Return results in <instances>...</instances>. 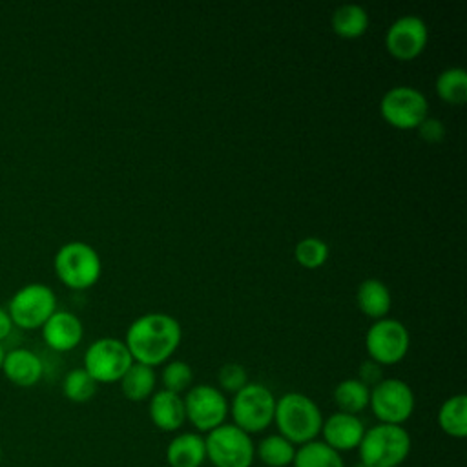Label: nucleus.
<instances>
[{
    "instance_id": "obj_11",
    "label": "nucleus",
    "mask_w": 467,
    "mask_h": 467,
    "mask_svg": "<svg viewBox=\"0 0 467 467\" xmlns=\"http://www.w3.org/2000/svg\"><path fill=\"white\" fill-rule=\"evenodd\" d=\"M131 363V354L122 339L100 337L95 339L84 352L82 368L97 383H115L120 381Z\"/></svg>"
},
{
    "instance_id": "obj_5",
    "label": "nucleus",
    "mask_w": 467,
    "mask_h": 467,
    "mask_svg": "<svg viewBox=\"0 0 467 467\" xmlns=\"http://www.w3.org/2000/svg\"><path fill=\"white\" fill-rule=\"evenodd\" d=\"M53 266L58 279L73 290L93 286L102 274L99 252L84 241L64 243L55 254Z\"/></svg>"
},
{
    "instance_id": "obj_31",
    "label": "nucleus",
    "mask_w": 467,
    "mask_h": 467,
    "mask_svg": "<svg viewBox=\"0 0 467 467\" xmlns=\"http://www.w3.org/2000/svg\"><path fill=\"white\" fill-rule=\"evenodd\" d=\"M418 135L429 142V144H436V142H441L443 137H445V126L441 120L434 119V117H427L418 128Z\"/></svg>"
},
{
    "instance_id": "obj_13",
    "label": "nucleus",
    "mask_w": 467,
    "mask_h": 467,
    "mask_svg": "<svg viewBox=\"0 0 467 467\" xmlns=\"http://www.w3.org/2000/svg\"><path fill=\"white\" fill-rule=\"evenodd\" d=\"M429 42V27L418 15L398 16L385 33V47L396 60H414Z\"/></svg>"
},
{
    "instance_id": "obj_27",
    "label": "nucleus",
    "mask_w": 467,
    "mask_h": 467,
    "mask_svg": "<svg viewBox=\"0 0 467 467\" xmlns=\"http://www.w3.org/2000/svg\"><path fill=\"white\" fill-rule=\"evenodd\" d=\"M97 385L99 383L84 368H73L62 381V392L73 403H86L95 396Z\"/></svg>"
},
{
    "instance_id": "obj_23",
    "label": "nucleus",
    "mask_w": 467,
    "mask_h": 467,
    "mask_svg": "<svg viewBox=\"0 0 467 467\" xmlns=\"http://www.w3.org/2000/svg\"><path fill=\"white\" fill-rule=\"evenodd\" d=\"M332 398L339 412L358 416L368 407L370 389L358 378H347L336 385Z\"/></svg>"
},
{
    "instance_id": "obj_16",
    "label": "nucleus",
    "mask_w": 467,
    "mask_h": 467,
    "mask_svg": "<svg viewBox=\"0 0 467 467\" xmlns=\"http://www.w3.org/2000/svg\"><path fill=\"white\" fill-rule=\"evenodd\" d=\"M148 414L151 423L162 432H175L186 423L182 396L164 389H159L150 396Z\"/></svg>"
},
{
    "instance_id": "obj_22",
    "label": "nucleus",
    "mask_w": 467,
    "mask_h": 467,
    "mask_svg": "<svg viewBox=\"0 0 467 467\" xmlns=\"http://www.w3.org/2000/svg\"><path fill=\"white\" fill-rule=\"evenodd\" d=\"M440 429L456 440L467 436V396L454 394L447 398L438 410Z\"/></svg>"
},
{
    "instance_id": "obj_2",
    "label": "nucleus",
    "mask_w": 467,
    "mask_h": 467,
    "mask_svg": "<svg viewBox=\"0 0 467 467\" xmlns=\"http://www.w3.org/2000/svg\"><path fill=\"white\" fill-rule=\"evenodd\" d=\"M274 423L277 434L294 445L317 440L323 425V414L317 403L303 392H285L275 400Z\"/></svg>"
},
{
    "instance_id": "obj_17",
    "label": "nucleus",
    "mask_w": 467,
    "mask_h": 467,
    "mask_svg": "<svg viewBox=\"0 0 467 467\" xmlns=\"http://www.w3.org/2000/svg\"><path fill=\"white\" fill-rule=\"evenodd\" d=\"M2 370L5 378L18 387H33L44 374L42 359L27 348H13L5 352Z\"/></svg>"
},
{
    "instance_id": "obj_4",
    "label": "nucleus",
    "mask_w": 467,
    "mask_h": 467,
    "mask_svg": "<svg viewBox=\"0 0 467 467\" xmlns=\"http://www.w3.org/2000/svg\"><path fill=\"white\" fill-rule=\"evenodd\" d=\"M274 410L275 396L263 383L248 381L234 394L232 401H228L232 423L250 436L266 431L274 423Z\"/></svg>"
},
{
    "instance_id": "obj_34",
    "label": "nucleus",
    "mask_w": 467,
    "mask_h": 467,
    "mask_svg": "<svg viewBox=\"0 0 467 467\" xmlns=\"http://www.w3.org/2000/svg\"><path fill=\"white\" fill-rule=\"evenodd\" d=\"M4 358H5V350H4V347L0 345V370H2V365H4Z\"/></svg>"
},
{
    "instance_id": "obj_28",
    "label": "nucleus",
    "mask_w": 467,
    "mask_h": 467,
    "mask_svg": "<svg viewBox=\"0 0 467 467\" xmlns=\"http://www.w3.org/2000/svg\"><path fill=\"white\" fill-rule=\"evenodd\" d=\"M330 255V250H328V244L316 237V235H308V237H303L296 248H294V257L296 261L303 266V268H308V270H316V268H321L327 259Z\"/></svg>"
},
{
    "instance_id": "obj_25",
    "label": "nucleus",
    "mask_w": 467,
    "mask_h": 467,
    "mask_svg": "<svg viewBox=\"0 0 467 467\" xmlns=\"http://www.w3.org/2000/svg\"><path fill=\"white\" fill-rule=\"evenodd\" d=\"M436 95L451 104V106H462L467 100V73L460 66L445 67L438 73L434 82Z\"/></svg>"
},
{
    "instance_id": "obj_33",
    "label": "nucleus",
    "mask_w": 467,
    "mask_h": 467,
    "mask_svg": "<svg viewBox=\"0 0 467 467\" xmlns=\"http://www.w3.org/2000/svg\"><path fill=\"white\" fill-rule=\"evenodd\" d=\"M11 328H13V321L7 314V310L0 306V341L11 332Z\"/></svg>"
},
{
    "instance_id": "obj_20",
    "label": "nucleus",
    "mask_w": 467,
    "mask_h": 467,
    "mask_svg": "<svg viewBox=\"0 0 467 467\" xmlns=\"http://www.w3.org/2000/svg\"><path fill=\"white\" fill-rule=\"evenodd\" d=\"M119 383L126 400L144 401V400H150V396L155 392L157 374L153 367L133 361Z\"/></svg>"
},
{
    "instance_id": "obj_7",
    "label": "nucleus",
    "mask_w": 467,
    "mask_h": 467,
    "mask_svg": "<svg viewBox=\"0 0 467 467\" xmlns=\"http://www.w3.org/2000/svg\"><path fill=\"white\" fill-rule=\"evenodd\" d=\"M368 407L379 423L403 425L414 412L416 398L403 379L383 378L370 389Z\"/></svg>"
},
{
    "instance_id": "obj_30",
    "label": "nucleus",
    "mask_w": 467,
    "mask_h": 467,
    "mask_svg": "<svg viewBox=\"0 0 467 467\" xmlns=\"http://www.w3.org/2000/svg\"><path fill=\"white\" fill-rule=\"evenodd\" d=\"M217 383H219L217 389L221 392L235 394L248 383V372L239 363H224L217 370Z\"/></svg>"
},
{
    "instance_id": "obj_6",
    "label": "nucleus",
    "mask_w": 467,
    "mask_h": 467,
    "mask_svg": "<svg viewBox=\"0 0 467 467\" xmlns=\"http://www.w3.org/2000/svg\"><path fill=\"white\" fill-rule=\"evenodd\" d=\"M206 462L213 467H252L255 443L234 423H223L204 436Z\"/></svg>"
},
{
    "instance_id": "obj_18",
    "label": "nucleus",
    "mask_w": 467,
    "mask_h": 467,
    "mask_svg": "<svg viewBox=\"0 0 467 467\" xmlns=\"http://www.w3.org/2000/svg\"><path fill=\"white\" fill-rule=\"evenodd\" d=\"M170 467H201L206 462L204 436L199 432L175 434L166 447Z\"/></svg>"
},
{
    "instance_id": "obj_24",
    "label": "nucleus",
    "mask_w": 467,
    "mask_h": 467,
    "mask_svg": "<svg viewBox=\"0 0 467 467\" xmlns=\"http://www.w3.org/2000/svg\"><path fill=\"white\" fill-rule=\"evenodd\" d=\"M294 467H345L343 456L323 443L321 440H312L296 447Z\"/></svg>"
},
{
    "instance_id": "obj_26",
    "label": "nucleus",
    "mask_w": 467,
    "mask_h": 467,
    "mask_svg": "<svg viewBox=\"0 0 467 467\" xmlns=\"http://www.w3.org/2000/svg\"><path fill=\"white\" fill-rule=\"evenodd\" d=\"M296 456V445L281 434H268L255 445V458L266 467H288Z\"/></svg>"
},
{
    "instance_id": "obj_14",
    "label": "nucleus",
    "mask_w": 467,
    "mask_h": 467,
    "mask_svg": "<svg viewBox=\"0 0 467 467\" xmlns=\"http://www.w3.org/2000/svg\"><path fill=\"white\" fill-rule=\"evenodd\" d=\"M321 441L332 447L334 451L347 452L358 449L363 434H365V425L359 416L347 414V412H332L330 416L323 418L321 425Z\"/></svg>"
},
{
    "instance_id": "obj_12",
    "label": "nucleus",
    "mask_w": 467,
    "mask_h": 467,
    "mask_svg": "<svg viewBox=\"0 0 467 467\" xmlns=\"http://www.w3.org/2000/svg\"><path fill=\"white\" fill-rule=\"evenodd\" d=\"M57 310V296L44 283H29L18 288L7 306L13 325L22 328H38Z\"/></svg>"
},
{
    "instance_id": "obj_15",
    "label": "nucleus",
    "mask_w": 467,
    "mask_h": 467,
    "mask_svg": "<svg viewBox=\"0 0 467 467\" xmlns=\"http://www.w3.org/2000/svg\"><path fill=\"white\" fill-rule=\"evenodd\" d=\"M40 328L46 345L58 352L75 348L84 334V327L78 316L67 310H55Z\"/></svg>"
},
{
    "instance_id": "obj_29",
    "label": "nucleus",
    "mask_w": 467,
    "mask_h": 467,
    "mask_svg": "<svg viewBox=\"0 0 467 467\" xmlns=\"http://www.w3.org/2000/svg\"><path fill=\"white\" fill-rule=\"evenodd\" d=\"M161 381H162V389L175 392V394H182L192 387L193 381V370L192 367L182 361V359H168L162 367L161 372Z\"/></svg>"
},
{
    "instance_id": "obj_32",
    "label": "nucleus",
    "mask_w": 467,
    "mask_h": 467,
    "mask_svg": "<svg viewBox=\"0 0 467 467\" xmlns=\"http://www.w3.org/2000/svg\"><path fill=\"white\" fill-rule=\"evenodd\" d=\"M358 379H359L361 383H365L368 389H372L376 383H379V381L383 379V376H381V365H378V363L372 361V359L363 361V363L359 365V376H358Z\"/></svg>"
},
{
    "instance_id": "obj_1",
    "label": "nucleus",
    "mask_w": 467,
    "mask_h": 467,
    "mask_svg": "<svg viewBox=\"0 0 467 467\" xmlns=\"http://www.w3.org/2000/svg\"><path fill=\"white\" fill-rule=\"evenodd\" d=\"M182 339L181 323L164 312H148L133 319L126 330L124 345L131 359L148 367L166 363Z\"/></svg>"
},
{
    "instance_id": "obj_10",
    "label": "nucleus",
    "mask_w": 467,
    "mask_h": 467,
    "mask_svg": "<svg viewBox=\"0 0 467 467\" xmlns=\"http://www.w3.org/2000/svg\"><path fill=\"white\" fill-rule=\"evenodd\" d=\"M410 347L407 327L394 317L376 319L365 334V348L372 361L378 365L400 363Z\"/></svg>"
},
{
    "instance_id": "obj_35",
    "label": "nucleus",
    "mask_w": 467,
    "mask_h": 467,
    "mask_svg": "<svg viewBox=\"0 0 467 467\" xmlns=\"http://www.w3.org/2000/svg\"><path fill=\"white\" fill-rule=\"evenodd\" d=\"M0 460H2V447H0Z\"/></svg>"
},
{
    "instance_id": "obj_8",
    "label": "nucleus",
    "mask_w": 467,
    "mask_h": 467,
    "mask_svg": "<svg viewBox=\"0 0 467 467\" xmlns=\"http://www.w3.org/2000/svg\"><path fill=\"white\" fill-rule=\"evenodd\" d=\"M379 113L398 130H416L429 117L427 97L412 86H394L379 100Z\"/></svg>"
},
{
    "instance_id": "obj_3",
    "label": "nucleus",
    "mask_w": 467,
    "mask_h": 467,
    "mask_svg": "<svg viewBox=\"0 0 467 467\" xmlns=\"http://www.w3.org/2000/svg\"><path fill=\"white\" fill-rule=\"evenodd\" d=\"M410 447L412 440L403 425L378 423L365 429L356 451L363 467H401L410 454Z\"/></svg>"
},
{
    "instance_id": "obj_21",
    "label": "nucleus",
    "mask_w": 467,
    "mask_h": 467,
    "mask_svg": "<svg viewBox=\"0 0 467 467\" xmlns=\"http://www.w3.org/2000/svg\"><path fill=\"white\" fill-rule=\"evenodd\" d=\"M330 26L341 38H359L368 29V13L359 4H343L334 9Z\"/></svg>"
},
{
    "instance_id": "obj_9",
    "label": "nucleus",
    "mask_w": 467,
    "mask_h": 467,
    "mask_svg": "<svg viewBox=\"0 0 467 467\" xmlns=\"http://www.w3.org/2000/svg\"><path fill=\"white\" fill-rule=\"evenodd\" d=\"M182 401L186 421L195 429V432L206 434L226 423L228 400L217 387L204 383L193 385L184 392Z\"/></svg>"
},
{
    "instance_id": "obj_19",
    "label": "nucleus",
    "mask_w": 467,
    "mask_h": 467,
    "mask_svg": "<svg viewBox=\"0 0 467 467\" xmlns=\"http://www.w3.org/2000/svg\"><path fill=\"white\" fill-rule=\"evenodd\" d=\"M356 303L358 308L370 319H381L387 317L390 306H392V296L389 286L376 279L368 277L363 279L356 290Z\"/></svg>"
}]
</instances>
